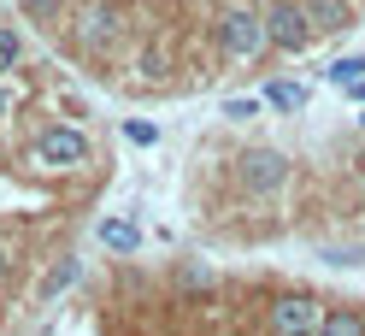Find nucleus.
Returning <instances> with one entry per match:
<instances>
[{
	"mask_svg": "<svg viewBox=\"0 0 365 336\" xmlns=\"http://www.w3.org/2000/svg\"><path fill=\"white\" fill-rule=\"evenodd\" d=\"M259 101H224V118H254Z\"/></svg>",
	"mask_w": 365,
	"mask_h": 336,
	"instance_id": "f3484780",
	"label": "nucleus"
},
{
	"mask_svg": "<svg viewBox=\"0 0 365 336\" xmlns=\"http://www.w3.org/2000/svg\"><path fill=\"white\" fill-rule=\"evenodd\" d=\"M95 166V142L77 124H48L36 136V171H83Z\"/></svg>",
	"mask_w": 365,
	"mask_h": 336,
	"instance_id": "f03ea898",
	"label": "nucleus"
},
{
	"mask_svg": "<svg viewBox=\"0 0 365 336\" xmlns=\"http://www.w3.org/2000/svg\"><path fill=\"white\" fill-rule=\"evenodd\" d=\"M124 136H130L135 148H148V142H159V130H153V124H142V118H135V124H124Z\"/></svg>",
	"mask_w": 365,
	"mask_h": 336,
	"instance_id": "dca6fc26",
	"label": "nucleus"
},
{
	"mask_svg": "<svg viewBox=\"0 0 365 336\" xmlns=\"http://www.w3.org/2000/svg\"><path fill=\"white\" fill-rule=\"evenodd\" d=\"M301 12H307L312 36H341L354 24V0H301Z\"/></svg>",
	"mask_w": 365,
	"mask_h": 336,
	"instance_id": "0eeeda50",
	"label": "nucleus"
},
{
	"mask_svg": "<svg viewBox=\"0 0 365 336\" xmlns=\"http://www.w3.org/2000/svg\"><path fill=\"white\" fill-rule=\"evenodd\" d=\"M265 106H277V112H301V106H307V88H301V83H289V77H277V83H265Z\"/></svg>",
	"mask_w": 365,
	"mask_h": 336,
	"instance_id": "9b49d317",
	"label": "nucleus"
},
{
	"mask_svg": "<svg viewBox=\"0 0 365 336\" xmlns=\"http://www.w3.org/2000/svg\"><path fill=\"white\" fill-rule=\"evenodd\" d=\"M265 325L271 336H318V325H324V301H312V295H277L265 312Z\"/></svg>",
	"mask_w": 365,
	"mask_h": 336,
	"instance_id": "7ed1b4c3",
	"label": "nucleus"
},
{
	"mask_svg": "<svg viewBox=\"0 0 365 336\" xmlns=\"http://www.w3.org/2000/svg\"><path fill=\"white\" fill-rule=\"evenodd\" d=\"M265 30H271V48H283V54H307L312 48V24H307L301 0H277V6H265Z\"/></svg>",
	"mask_w": 365,
	"mask_h": 336,
	"instance_id": "20e7f679",
	"label": "nucleus"
},
{
	"mask_svg": "<svg viewBox=\"0 0 365 336\" xmlns=\"http://www.w3.org/2000/svg\"><path fill=\"white\" fill-rule=\"evenodd\" d=\"M359 130H365V112H359Z\"/></svg>",
	"mask_w": 365,
	"mask_h": 336,
	"instance_id": "aec40b11",
	"label": "nucleus"
},
{
	"mask_svg": "<svg viewBox=\"0 0 365 336\" xmlns=\"http://www.w3.org/2000/svg\"><path fill=\"white\" fill-rule=\"evenodd\" d=\"M330 83H336V88H359V83H365V54H359V59H336V65H330Z\"/></svg>",
	"mask_w": 365,
	"mask_h": 336,
	"instance_id": "ddd939ff",
	"label": "nucleus"
},
{
	"mask_svg": "<svg viewBox=\"0 0 365 336\" xmlns=\"http://www.w3.org/2000/svg\"><path fill=\"white\" fill-rule=\"evenodd\" d=\"M165 71H171V59L159 48H142V77H165Z\"/></svg>",
	"mask_w": 365,
	"mask_h": 336,
	"instance_id": "4468645a",
	"label": "nucleus"
},
{
	"mask_svg": "<svg viewBox=\"0 0 365 336\" xmlns=\"http://www.w3.org/2000/svg\"><path fill=\"white\" fill-rule=\"evenodd\" d=\"M6 112H12V95H6V88H0V118H6Z\"/></svg>",
	"mask_w": 365,
	"mask_h": 336,
	"instance_id": "6ab92c4d",
	"label": "nucleus"
},
{
	"mask_svg": "<svg viewBox=\"0 0 365 336\" xmlns=\"http://www.w3.org/2000/svg\"><path fill=\"white\" fill-rule=\"evenodd\" d=\"M118 36H124V24H118V6H106V0H95V6H83L77 41H83L88 54H112V48H118Z\"/></svg>",
	"mask_w": 365,
	"mask_h": 336,
	"instance_id": "423d86ee",
	"label": "nucleus"
},
{
	"mask_svg": "<svg viewBox=\"0 0 365 336\" xmlns=\"http://www.w3.org/2000/svg\"><path fill=\"white\" fill-rule=\"evenodd\" d=\"M18 65H24V36L12 24H0V71H18Z\"/></svg>",
	"mask_w": 365,
	"mask_h": 336,
	"instance_id": "f8f14e48",
	"label": "nucleus"
},
{
	"mask_svg": "<svg viewBox=\"0 0 365 336\" xmlns=\"http://www.w3.org/2000/svg\"><path fill=\"white\" fill-rule=\"evenodd\" d=\"M212 41L224 59H265L271 54V30H265V12H247V6H230L212 18Z\"/></svg>",
	"mask_w": 365,
	"mask_h": 336,
	"instance_id": "f257e3e1",
	"label": "nucleus"
},
{
	"mask_svg": "<svg viewBox=\"0 0 365 336\" xmlns=\"http://www.w3.org/2000/svg\"><path fill=\"white\" fill-rule=\"evenodd\" d=\"M6 278H12V260H6V248H0V289H6Z\"/></svg>",
	"mask_w": 365,
	"mask_h": 336,
	"instance_id": "a211bd4d",
	"label": "nucleus"
},
{
	"mask_svg": "<svg viewBox=\"0 0 365 336\" xmlns=\"http://www.w3.org/2000/svg\"><path fill=\"white\" fill-rule=\"evenodd\" d=\"M77 278H83V260H77V254H65V260L53 265V272L41 278V301H53V295H65V289H71Z\"/></svg>",
	"mask_w": 365,
	"mask_h": 336,
	"instance_id": "9d476101",
	"label": "nucleus"
},
{
	"mask_svg": "<svg viewBox=\"0 0 365 336\" xmlns=\"http://www.w3.org/2000/svg\"><path fill=\"white\" fill-rule=\"evenodd\" d=\"M101 248H112V254H135L142 248V224L135 218H101Z\"/></svg>",
	"mask_w": 365,
	"mask_h": 336,
	"instance_id": "6e6552de",
	"label": "nucleus"
},
{
	"mask_svg": "<svg viewBox=\"0 0 365 336\" xmlns=\"http://www.w3.org/2000/svg\"><path fill=\"white\" fill-rule=\"evenodd\" d=\"M283 183H289V153H283V148H247V153H242V189L277 195Z\"/></svg>",
	"mask_w": 365,
	"mask_h": 336,
	"instance_id": "39448f33",
	"label": "nucleus"
},
{
	"mask_svg": "<svg viewBox=\"0 0 365 336\" xmlns=\"http://www.w3.org/2000/svg\"><path fill=\"white\" fill-rule=\"evenodd\" d=\"M318 336H365V312L359 307H324Z\"/></svg>",
	"mask_w": 365,
	"mask_h": 336,
	"instance_id": "1a4fd4ad",
	"label": "nucleus"
},
{
	"mask_svg": "<svg viewBox=\"0 0 365 336\" xmlns=\"http://www.w3.org/2000/svg\"><path fill=\"white\" fill-rule=\"evenodd\" d=\"M24 12L36 18V24H48V18H59V0H24Z\"/></svg>",
	"mask_w": 365,
	"mask_h": 336,
	"instance_id": "2eb2a0df",
	"label": "nucleus"
}]
</instances>
